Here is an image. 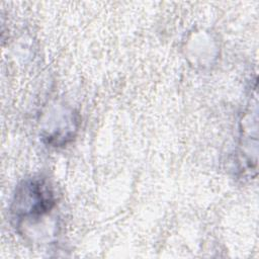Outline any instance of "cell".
Returning <instances> with one entry per match:
<instances>
[{"label":"cell","instance_id":"obj_1","mask_svg":"<svg viewBox=\"0 0 259 259\" xmlns=\"http://www.w3.org/2000/svg\"><path fill=\"white\" fill-rule=\"evenodd\" d=\"M56 206L55 192L48 180L32 177L19 183L11 202V215L17 227L34 224Z\"/></svg>","mask_w":259,"mask_h":259}]
</instances>
